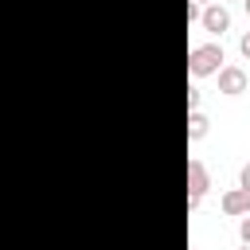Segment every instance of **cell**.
<instances>
[{
    "instance_id": "obj_1",
    "label": "cell",
    "mask_w": 250,
    "mask_h": 250,
    "mask_svg": "<svg viewBox=\"0 0 250 250\" xmlns=\"http://www.w3.org/2000/svg\"><path fill=\"white\" fill-rule=\"evenodd\" d=\"M223 62H227V55H223L219 43H203V47H191V51H188V74H191V78L219 74Z\"/></svg>"
},
{
    "instance_id": "obj_2",
    "label": "cell",
    "mask_w": 250,
    "mask_h": 250,
    "mask_svg": "<svg viewBox=\"0 0 250 250\" xmlns=\"http://www.w3.org/2000/svg\"><path fill=\"white\" fill-rule=\"evenodd\" d=\"M207 188H211V176H207L203 160H188V211L199 207V199L207 195Z\"/></svg>"
},
{
    "instance_id": "obj_3",
    "label": "cell",
    "mask_w": 250,
    "mask_h": 250,
    "mask_svg": "<svg viewBox=\"0 0 250 250\" xmlns=\"http://www.w3.org/2000/svg\"><path fill=\"white\" fill-rule=\"evenodd\" d=\"M199 23L211 35H223V31H230V12L223 4H207V8H199Z\"/></svg>"
},
{
    "instance_id": "obj_4",
    "label": "cell",
    "mask_w": 250,
    "mask_h": 250,
    "mask_svg": "<svg viewBox=\"0 0 250 250\" xmlns=\"http://www.w3.org/2000/svg\"><path fill=\"white\" fill-rule=\"evenodd\" d=\"M246 70L242 66H223L219 70V94H230V98H238V94H246Z\"/></svg>"
},
{
    "instance_id": "obj_5",
    "label": "cell",
    "mask_w": 250,
    "mask_h": 250,
    "mask_svg": "<svg viewBox=\"0 0 250 250\" xmlns=\"http://www.w3.org/2000/svg\"><path fill=\"white\" fill-rule=\"evenodd\" d=\"M223 215H230V219L250 215V191H246V188H230V191H223Z\"/></svg>"
},
{
    "instance_id": "obj_6",
    "label": "cell",
    "mask_w": 250,
    "mask_h": 250,
    "mask_svg": "<svg viewBox=\"0 0 250 250\" xmlns=\"http://www.w3.org/2000/svg\"><path fill=\"white\" fill-rule=\"evenodd\" d=\"M207 133H211V121H207V113L191 109V113H188V141H203Z\"/></svg>"
},
{
    "instance_id": "obj_7",
    "label": "cell",
    "mask_w": 250,
    "mask_h": 250,
    "mask_svg": "<svg viewBox=\"0 0 250 250\" xmlns=\"http://www.w3.org/2000/svg\"><path fill=\"white\" fill-rule=\"evenodd\" d=\"M238 234H242V246H250V215H242V223H238Z\"/></svg>"
},
{
    "instance_id": "obj_8",
    "label": "cell",
    "mask_w": 250,
    "mask_h": 250,
    "mask_svg": "<svg viewBox=\"0 0 250 250\" xmlns=\"http://www.w3.org/2000/svg\"><path fill=\"white\" fill-rule=\"evenodd\" d=\"M191 109H199V90H195V86L188 90V113H191Z\"/></svg>"
},
{
    "instance_id": "obj_9",
    "label": "cell",
    "mask_w": 250,
    "mask_h": 250,
    "mask_svg": "<svg viewBox=\"0 0 250 250\" xmlns=\"http://www.w3.org/2000/svg\"><path fill=\"white\" fill-rule=\"evenodd\" d=\"M238 51H242V59H250V31L238 39Z\"/></svg>"
},
{
    "instance_id": "obj_10",
    "label": "cell",
    "mask_w": 250,
    "mask_h": 250,
    "mask_svg": "<svg viewBox=\"0 0 250 250\" xmlns=\"http://www.w3.org/2000/svg\"><path fill=\"white\" fill-rule=\"evenodd\" d=\"M238 188H246V191H250V164L238 172Z\"/></svg>"
},
{
    "instance_id": "obj_11",
    "label": "cell",
    "mask_w": 250,
    "mask_h": 250,
    "mask_svg": "<svg viewBox=\"0 0 250 250\" xmlns=\"http://www.w3.org/2000/svg\"><path fill=\"white\" fill-rule=\"evenodd\" d=\"M188 23H199V4H188Z\"/></svg>"
},
{
    "instance_id": "obj_12",
    "label": "cell",
    "mask_w": 250,
    "mask_h": 250,
    "mask_svg": "<svg viewBox=\"0 0 250 250\" xmlns=\"http://www.w3.org/2000/svg\"><path fill=\"white\" fill-rule=\"evenodd\" d=\"M242 8H246V16H250V0H242Z\"/></svg>"
},
{
    "instance_id": "obj_13",
    "label": "cell",
    "mask_w": 250,
    "mask_h": 250,
    "mask_svg": "<svg viewBox=\"0 0 250 250\" xmlns=\"http://www.w3.org/2000/svg\"><path fill=\"white\" fill-rule=\"evenodd\" d=\"M191 4H211V0H191Z\"/></svg>"
},
{
    "instance_id": "obj_14",
    "label": "cell",
    "mask_w": 250,
    "mask_h": 250,
    "mask_svg": "<svg viewBox=\"0 0 250 250\" xmlns=\"http://www.w3.org/2000/svg\"><path fill=\"white\" fill-rule=\"evenodd\" d=\"M242 250H250V246H242Z\"/></svg>"
}]
</instances>
